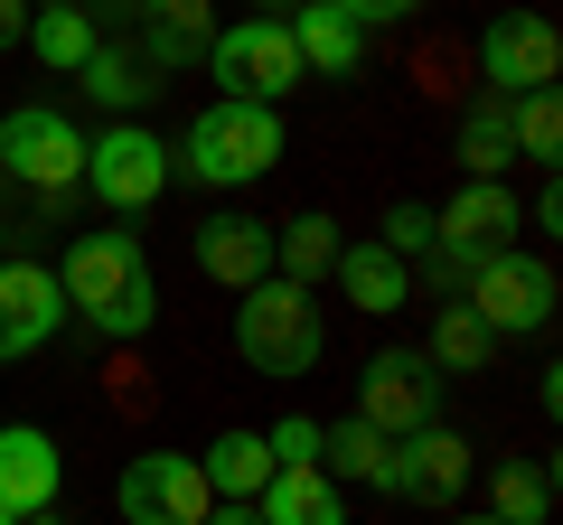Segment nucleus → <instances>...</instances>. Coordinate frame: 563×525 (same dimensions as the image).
<instances>
[{
  "label": "nucleus",
  "instance_id": "obj_23",
  "mask_svg": "<svg viewBox=\"0 0 563 525\" xmlns=\"http://www.w3.org/2000/svg\"><path fill=\"white\" fill-rule=\"evenodd\" d=\"M207 498H263V479H273V450H263V432H217L198 460Z\"/></svg>",
  "mask_w": 563,
  "mask_h": 525
},
{
  "label": "nucleus",
  "instance_id": "obj_40",
  "mask_svg": "<svg viewBox=\"0 0 563 525\" xmlns=\"http://www.w3.org/2000/svg\"><path fill=\"white\" fill-rule=\"evenodd\" d=\"M38 525H57V516H38Z\"/></svg>",
  "mask_w": 563,
  "mask_h": 525
},
{
  "label": "nucleus",
  "instance_id": "obj_3",
  "mask_svg": "<svg viewBox=\"0 0 563 525\" xmlns=\"http://www.w3.org/2000/svg\"><path fill=\"white\" fill-rule=\"evenodd\" d=\"M329 347V320H320V291L310 282H282V272H263L254 291L235 301V357L254 366V376H310Z\"/></svg>",
  "mask_w": 563,
  "mask_h": 525
},
{
  "label": "nucleus",
  "instance_id": "obj_31",
  "mask_svg": "<svg viewBox=\"0 0 563 525\" xmlns=\"http://www.w3.org/2000/svg\"><path fill=\"white\" fill-rule=\"evenodd\" d=\"M339 20H357V29H395V20H413L422 0H329Z\"/></svg>",
  "mask_w": 563,
  "mask_h": 525
},
{
  "label": "nucleus",
  "instance_id": "obj_4",
  "mask_svg": "<svg viewBox=\"0 0 563 525\" xmlns=\"http://www.w3.org/2000/svg\"><path fill=\"white\" fill-rule=\"evenodd\" d=\"M0 179H20L47 216H66V198L85 188V132L57 103H10L0 113Z\"/></svg>",
  "mask_w": 563,
  "mask_h": 525
},
{
  "label": "nucleus",
  "instance_id": "obj_35",
  "mask_svg": "<svg viewBox=\"0 0 563 525\" xmlns=\"http://www.w3.org/2000/svg\"><path fill=\"white\" fill-rule=\"evenodd\" d=\"M29 38V0H0V47H20Z\"/></svg>",
  "mask_w": 563,
  "mask_h": 525
},
{
  "label": "nucleus",
  "instance_id": "obj_36",
  "mask_svg": "<svg viewBox=\"0 0 563 525\" xmlns=\"http://www.w3.org/2000/svg\"><path fill=\"white\" fill-rule=\"evenodd\" d=\"M29 10H85V0H29Z\"/></svg>",
  "mask_w": 563,
  "mask_h": 525
},
{
  "label": "nucleus",
  "instance_id": "obj_19",
  "mask_svg": "<svg viewBox=\"0 0 563 525\" xmlns=\"http://www.w3.org/2000/svg\"><path fill=\"white\" fill-rule=\"evenodd\" d=\"M291 47H301V76H357V57H366V29L357 20H339L329 0H301L291 10Z\"/></svg>",
  "mask_w": 563,
  "mask_h": 525
},
{
  "label": "nucleus",
  "instance_id": "obj_14",
  "mask_svg": "<svg viewBox=\"0 0 563 525\" xmlns=\"http://www.w3.org/2000/svg\"><path fill=\"white\" fill-rule=\"evenodd\" d=\"M517 225H526V206L507 179H461V198L432 206V244H461V254H507Z\"/></svg>",
  "mask_w": 563,
  "mask_h": 525
},
{
  "label": "nucleus",
  "instance_id": "obj_17",
  "mask_svg": "<svg viewBox=\"0 0 563 525\" xmlns=\"http://www.w3.org/2000/svg\"><path fill=\"white\" fill-rule=\"evenodd\" d=\"M254 516L263 525H347V488L329 479L320 460H310V469H273L263 498H254Z\"/></svg>",
  "mask_w": 563,
  "mask_h": 525
},
{
  "label": "nucleus",
  "instance_id": "obj_7",
  "mask_svg": "<svg viewBox=\"0 0 563 525\" xmlns=\"http://www.w3.org/2000/svg\"><path fill=\"white\" fill-rule=\"evenodd\" d=\"M357 423H376L385 442H413V432L442 423V376L422 347H376L357 366Z\"/></svg>",
  "mask_w": 563,
  "mask_h": 525
},
{
  "label": "nucleus",
  "instance_id": "obj_8",
  "mask_svg": "<svg viewBox=\"0 0 563 525\" xmlns=\"http://www.w3.org/2000/svg\"><path fill=\"white\" fill-rule=\"evenodd\" d=\"M169 179H179V169H169V142L151 132V122H113V132L85 142V188H95L113 216H141Z\"/></svg>",
  "mask_w": 563,
  "mask_h": 525
},
{
  "label": "nucleus",
  "instance_id": "obj_11",
  "mask_svg": "<svg viewBox=\"0 0 563 525\" xmlns=\"http://www.w3.org/2000/svg\"><path fill=\"white\" fill-rule=\"evenodd\" d=\"M470 442L451 423H432V432H413V442H385V469L366 488H385V498H432V506H451L470 488Z\"/></svg>",
  "mask_w": 563,
  "mask_h": 525
},
{
  "label": "nucleus",
  "instance_id": "obj_1",
  "mask_svg": "<svg viewBox=\"0 0 563 525\" xmlns=\"http://www.w3.org/2000/svg\"><path fill=\"white\" fill-rule=\"evenodd\" d=\"M57 291H66V310H85V328H103V338H141V328L161 320V282H151V254H141L122 225H95V235L66 244Z\"/></svg>",
  "mask_w": 563,
  "mask_h": 525
},
{
  "label": "nucleus",
  "instance_id": "obj_9",
  "mask_svg": "<svg viewBox=\"0 0 563 525\" xmlns=\"http://www.w3.org/2000/svg\"><path fill=\"white\" fill-rule=\"evenodd\" d=\"M479 76H488V94H544V85L563 76V38H554V20L544 10H498V20L479 29Z\"/></svg>",
  "mask_w": 563,
  "mask_h": 525
},
{
  "label": "nucleus",
  "instance_id": "obj_6",
  "mask_svg": "<svg viewBox=\"0 0 563 525\" xmlns=\"http://www.w3.org/2000/svg\"><path fill=\"white\" fill-rule=\"evenodd\" d=\"M207 76H217L225 103H282L301 85V47H291L282 20H235L207 38Z\"/></svg>",
  "mask_w": 563,
  "mask_h": 525
},
{
  "label": "nucleus",
  "instance_id": "obj_26",
  "mask_svg": "<svg viewBox=\"0 0 563 525\" xmlns=\"http://www.w3.org/2000/svg\"><path fill=\"white\" fill-rule=\"evenodd\" d=\"M20 47H38L47 76H76L103 38H95V20H85V10H29V38H20Z\"/></svg>",
  "mask_w": 563,
  "mask_h": 525
},
{
  "label": "nucleus",
  "instance_id": "obj_28",
  "mask_svg": "<svg viewBox=\"0 0 563 525\" xmlns=\"http://www.w3.org/2000/svg\"><path fill=\"white\" fill-rule=\"evenodd\" d=\"M507 113H517V160L554 169L563 160V103H554V85H544V94H517Z\"/></svg>",
  "mask_w": 563,
  "mask_h": 525
},
{
  "label": "nucleus",
  "instance_id": "obj_18",
  "mask_svg": "<svg viewBox=\"0 0 563 525\" xmlns=\"http://www.w3.org/2000/svg\"><path fill=\"white\" fill-rule=\"evenodd\" d=\"M329 282H339V291H347L357 310H376V320H395V310L413 301V272H404V262L385 254L376 235H366V244H339V262H329Z\"/></svg>",
  "mask_w": 563,
  "mask_h": 525
},
{
  "label": "nucleus",
  "instance_id": "obj_13",
  "mask_svg": "<svg viewBox=\"0 0 563 525\" xmlns=\"http://www.w3.org/2000/svg\"><path fill=\"white\" fill-rule=\"evenodd\" d=\"M57 488H66L57 442L38 423H0V506L20 525H38V516H57Z\"/></svg>",
  "mask_w": 563,
  "mask_h": 525
},
{
  "label": "nucleus",
  "instance_id": "obj_2",
  "mask_svg": "<svg viewBox=\"0 0 563 525\" xmlns=\"http://www.w3.org/2000/svg\"><path fill=\"white\" fill-rule=\"evenodd\" d=\"M282 160V103H207L169 142V169H188L198 188H254L263 169Z\"/></svg>",
  "mask_w": 563,
  "mask_h": 525
},
{
  "label": "nucleus",
  "instance_id": "obj_24",
  "mask_svg": "<svg viewBox=\"0 0 563 525\" xmlns=\"http://www.w3.org/2000/svg\"><path fill=\"white\" fill-rule=\"evenodd\" d=\"M76 85H85V94H95V103H113V113H141V103L161 94V76H151V66H141L132 47H113V38H103L95 57L76 66Z\"/></svg>",
  "mask_w": 563,
  "mask_h": 525
},
{
  "label": "nucleus",
  "instance_id": "obj_15",
  "mask_svg": "<svg viewBox=\"0 0 563 525\" xmlns=\"http://www.w3.org/2000/svg\"><path fill=\"white\" fill-rule=\"evenodd\" d=\"M207 38H217V10H207V0H141V20H132V57L161 85L179 76V66H198Z\"/></svg>",
  "mask_w": 563,
  "mask_h": 525
},
{
  "label": "nucleus",
  "instance_id": "obj_10",
  "mask_svg": "<svg viewBox=\"0 0 563 525\" xmlns=\"http://www.w3.org/2000/svg\"><path fill=\"white\" fill-rule=\"evenodd\" d=\"M113 506H122V525H198L217 498H207V479H198L188 450H141L113 479Z\"/></svg>",
  "mask_w": 563,
  "mask_h": 525
},
{
  "label": "nucleus",
  "instance_id": "obj_27",
  "mask_svg": "<svg viewBox=\"0 0 563 525\" xmlns=\"http://www.w3.org/2000/svg\"><path fill=\"white\" fill-rule=\"evenodd\" d=\"M320 469H329V479H376V469H385V432L376 423H357V413H347V423H320Z\"/></svg>",
  "mask_w": 563,
  "mask_h": 525
},
{
  "label": "nucleus",
  "instance_id": "obj_32",
  "mask_svg": "<svg viewBox=\"0 0 563 525\" xmlns=\"http://www.w3.org/2000/svg\"><path fill=\"white\" fill-rule=\"evenodd\" d=\"M488 254H461V244H432V291H470V272H479Z\"/></svg>",
  "mask_w": 563,
  "mask_h": 525
},
{
  "label": "nucleus",
  "instance_id": "obj_21",
  "mask_svg": "<svg viewBox=\"0 0 563 525\" xmlns=\"http://www.w3.org/2000/svg\"><path fill=\"white\" fill-rule=\"evenodd\" d=\"M329 262H339V225H329L320 206H301V216L273 225V272H282V282H310V291H320Z\"/></svg>",
  "mask_w": 563,
  "mask_h": 525
},
{
  "label": "nucleus",
  "instance_id": "obj_22",
  "mask_svg": "<svg viewBox=\"0 0 563 525\" xmlns=\"http://www.w3.org/2000/svg\"><path fill=\"white\" fill-rule=\"evenodd\" d=\"M422 357H432V376H479V366L498 357V338L479 328V310H470V301H442V310H432Z\"/></svg>",
  "mask_w": 563,
  "mask_h": 525
},
{
  "label": "nucleus",
  "instance_id": "obj_16",
  "mask_svg": "<svg viewBox=\"0 0 563 525\" xmlns=\"http://www.w3.org/2000/svg\"><path fill=\"white\" fill-rule=\"evenodd\" d=\"M188 254H198V272L207 282H225V291H254L263 272H273V216H207L198 235H188Z\"/></svg>",
  "mask_w": 563,
  "mask_h": 525
},
{
  "label": "nucleus",
  "instance_id": "obj_37",
  "mask_svg": "<svg viewBox=\"0 0 563 525\" xmlns=\"http://www.w3.org/2000/svg\"><path fill=\"white\" fill-rule=\"evenodd\" d=\"M451 525H498V516H451Z\"/></svg>",
  "mask_w": 563,
  "mask_h": 525
},
{
  "label": "nucleus",
  "instance_id": "obj_5",
  "mask_svg": "<svg viewBox=\"0 0 563 525\" xmlns=\"http://www.w3.org/2000/svg\"><path fill=\"white\" fill-rule=\"evenodd\" d=\"M461 301L479 310L488 338H544L563 291H554V262H544V254H517V244H507V254H488L479 272H470Z\"/></svg>",
  "mask_w": 563,
  "mask_h": 525
},
{
  "label": "nucleus",
  "instance_id": "obj_30",
  "mask_svg": "<svg viewBox=\"0 0 563 525\" xmlns=\"http://www.w3.org/2000/svg\"><path fill=\"white\" fill-rule=\"evenodd\" d=\"M263 450H273V469H310L320 460V423H310V413H282V423L263 432Z\"/></svg>",
  "mask_w": 563,
  "mask_h": 525
},
{
  "label": "nucleus",
  "instance_id": "obj_33",
  "mask_svg": "<svg viewBox=\"0 0 563 525\" xmlns=\"http://www.w3.org/2000/svg\"><path fill=\"white\" fill-rule=\"evenodd\" d=\"M526 225H536V235H563V188H554V179L536 188V206H526Z\"/></svg>",
  "mask_w": 563,
  "mask_h": 525
},
{
  "label": "nucleus",
  "instance_id": "obj_20",
  "mask_svg": "<svg viewBox=\"0 0 563 525\" xmlns=\"http://www.w3.org/2000/svg\"><path fill=\"white\" fill-rule=\"evenodd\" d=\"M451 150H461L470 179H507V160H517V113H507V94H479L461 113V132H451Z\"/></svg>",
  "mask_w": 563,
  "mask_h": 525
},
{
  "label": "nucleus",
  "instance_id": "obj_39",
  "mask_svg": "<svg viewBox=\"0 0 563 525\" xmlns=\"http://www.w3.org/2000/svg\"><path fill=\"white\" fill-rule=\"evenodd\" d=\"M0 525H20V516H10V506H0Z\"/></svg>",
  "mask_w": 563,
  "mask_h": 525
},
{
  "label": "nucleus",
  "instance_id": "obj_25",
  "mask_svg": "<svg viewBox=\"0 0 563 525\" xmlns=\"http://www.w3.org/2000/svg\"><path fill=\"white\" fill-rule=\"evenodd\" d=\"M488 516L498 525H544L554 516V469L544 460H498L488 469Z\"/></svg>",
  "mask_w": 563,
  "mask_h": 525
},
{
  "label": "nucleus",
  "instance_id": "obj_29",
  "mask_svg": "<svg viewBox=\"0 0 563 525\" xmlns=\"http://www.w3.org/2000/svg\"><path fill=\"white\" fill-rule=\"evenodd\" d=\"M385 254H395V262H413V254H432V206H413V198H395V206H385Z\"/></svg>",
  "mask_w": 563,
  "mask_h": 525
},
{
  "label": "nucleus",
  "instance_id": "obj_38",
  "mask_svg": "<svg viewBox=\"0 0 563 525\" xmlns=\"http://www.w3.org/2000/svg\"><path fill=\"white\" fill-rule=\"evenodd\" d=\"M0 244H10V216H0Z\"/></svg>",
  "mask_w": 563,
  "mask_h": 525
},
{
  "label": "nucleus",
  "instance_id": "obj_12",
  "mask_svg": "<svg viewBox=\"0 0 563 525\" xmlns=\"http://www.w3.org/2000/svg\"><path fill=\"white\" fill-rule=\"evenodd\" d=\"M57 320H66L57 272H47V262H10V254H0V366L38 357V347L57 338Z\"/></svg>",
  "mask_w": 563,
  "mask_h": 525
},
{
  "label": "nucleus",
  "instance_id": "obj_34",
  "mask_svg": "<svg viewBox=\"0 0 563 525\" xmlns=\"http://www.w3.org/2000/svg\"><path fill=\"white\" fill-rule=\"evenodd\" d=\"M198 525H263V516H254V498H217Z\"/></svg>",
  "mask_w": 563,
  "mask_h": 525
}]
</instances>
